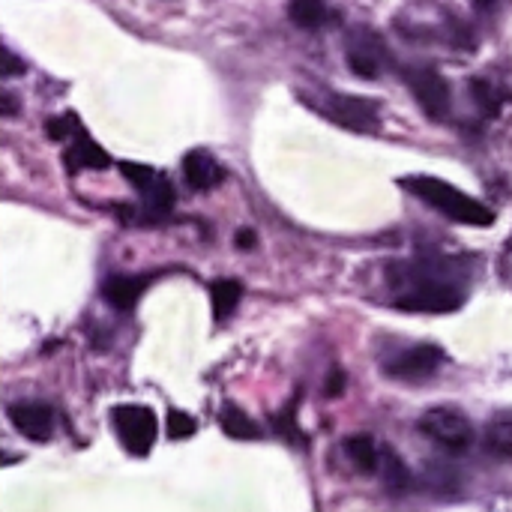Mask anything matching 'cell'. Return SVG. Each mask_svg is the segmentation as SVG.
Wrapping results in <instances>:
<instances>
[{
    "label": "cell",
    "instance_id": "cell-1",
    "mask_svg": "<svg viewBox=\"0 0 512 512\" xmlns=\"http://www.w3.org/2000/svg\"><path fill=\"white\" fill-rule=\"evenodd\" d=\"M393 306L402 312L447 315L465 303V276L453 258L417 255L387 267Z\"/></svg>",
    "mask_w": 512,
    "mask_h": 512
},
{
    "label": "cell",
    "instance_id": "cell-2",
    "mask_svg": "<svg viewBox=\"0 0 512 512\" xmlns=\"http://www.w3.org/2000/svg\"><path fill=\"white\" fill-rule=\"evenodd\" d=\"M402 186L411 195H417L423 204H429L432 210L444 213L453 222H462V225H471V228L495 225V213L483 201H477L468 192L450 186L447 180H438V177H429V174H417V177H405Z\"/></svg>",
    "mask_w": 512,
    "mask_h": 512
},
{
    "label": "cell",
    "instance_id": "cell-3",
    "mask_svg": "<svg viewBox=\"0 0 512 512\" xmlns=\"http://www.w3.org/2000/svg\"><path fill=\"white\" fill-rule=\"evenodd\" d=\"M417 429L432 444H438L447 453H465L474 444V426H471V420L459 408H450V405H438V408L426 411L420 417Z\"/></svg>",
    "mask_w": 512,
    "mask_h": 512
},
{
    "label": "cell",
    "instance_id": "cell-4",
    "mask_svg": "<svg viewBox=\"0 0 512 512\" xmlns=\"http://www.w3.org/2000/svg\"><path fill=\"white\" fill-rule=\"evenodd\" d=\"M315 108L330 117L336 126L348 132H372L381 120V108L375 99L366 96H351V93H324L315 96Z\"/></svg>",
    "mask_w": 512,
    "mask_h": 512
},
{
    "label": "cell",
    "instance_id": "cell-5",
    "mask_svg": "<svg viewBox=\"0 0 512 512\" xmlns=\"http://www.w3.org/2000/svg\"><path fill=\"white\" fill-rule=\"evenodd\" d=\"M111 420H114V432H117L120 444L126 447V453H132L138 459L150 456V450L156 444L159 423L147 405H120L111 411Z\"/></svg>",
    "mask_w": 512,
    "mask_h": 512
},
{
    "label": "cell",
    "instance_id": "cell-6",
    "mask_svg": "<svg viewBox=\"0 0 512 512\" xmlns=\"http://www.w3.org/2000/svg\"><path fill=\"white\" fill-rule=\"evenodd\" d=\"M447 354L441 345L435 342H420V345H411L399 354H393L387 363H384V375L396 378V381H405V384H423L429 378H435L444 366Z\"/></svg>",
    "mask_w": 512,
    "mask_h": 512
},
{
    "label": "cell",
    "instance_id": "cell-7",
    "mask_svg": "<svg viewBox=\"0 0 512 512\" xmlns=\"http://www.w3.org/2000/svg\"><path fill=\"white\" fill-rule=\"evenodd\" d=\"M345 57H348L351 72L360 75V78H378L393 66V54H390L387 42L369 27H357V30L348 33Z\"/></svg>",
    "mask_w": 512,
    "mask_h": 512
},
{
    "label": "cell",
    "instance_id": "cell-8",
    "mask_svg": "<svg viewBox=\"0 0 512 512\" xmlns=\"http://www.w3.org/2000/svg\"><path fill=\"white\" fill-rule=\"evenodd\" d=\"M405 84L411 87L414 99L432 120H447L453 111V93L447 78L432 66H411L405 69Z\"/></svg>",
    "mask_w": 512,
    "mask_h": 512
},
{
    "label": "cell",
    "instance_id": "cell-9",
    "mask_svg": "<svg viewBox=\"0 0 512 512\" xmlns=\"http://www.w3.org/2000/svg\"><path fill=\"white\" fill-rule=\"evenodd\" d=\"M6 417L15 426V432L33 444H45L54 432V414L42 402H15L6 408Z\"/></svg>",
    "mask_w": 512,
    "mask_h": 512
},
{
    "label": "cell",
    "instance_id": "cell-10",
    "mask_svg": "<svg viewBox=\"0 0 512 512\" xmlns=\"http://www.w3.org/2000/svg\"><path fill=\"white\" fill-rule=\"evenodd\" d=\"M153 282H156V273H150V276H108L102 282V297L111 309L132 312Z\"/></svg>",
    "mask_w": 512,
    "mask_h": 512
},
{
    "label": "cell",
    "instance_id": "cell-11",
    "mask_svg": "<svg viewBox=\"0 0 512 512\" xmlns=\"http://www.w3.org/2000/svg\"><path fill=\"white\" fill-rule=\"evenodd\" d=\"M63 165H66L69 174H75V171H81V168H99V171H102V168L111 165V156H108L105 147H99V144L87 135V129L81 126V129L66 141Z\"/></svg>",
    "mask_w": 512,
    "mask_h": 512
},
{
    "label": "cell",
    "instance_id": "cell-12",
    "mask_svg": "<svg viewBox=\"0 0 512 512\" xmlns=\"http://www.w3.org/2000/svg\"><path fill=\"white\" fill-rule=\"evenodd\" d=\"M183 177L189 189L195 192H210L225 180V168L207 153V150H189L183 156Z\"/></svg>",
    "mask_w": 512,
    "mask_h": 512
},
{
    "label": "cell",
    "instance_id": "cell-13",
    "mask_svg": "<svg viewBox=\"0 0 512 512\" xmlns=\"http://www.w3.org/2000/svg\"><path fill=\"white\" fill-rule=\"evenodd\" d=\"M174 210V186L168 177L159 174V180L141 192V219L144 222H162Z\"/></svg>",
    "mask_w": 512,
    "mask_h": 512
},
{
    "label": "cell",
    "instance_id": "cell-14",
    "mask_svg": "<svg viewBox=\"0 0 512 512\" xmlns=\"http://www.w3.org/2000/svg\"><path fill=\"white\" fill-rule=\"evenodd\" d=\"M342 453L360 474H378L381 465V447L375 444L372 435H348L342 441Z\"/></svg>",
    "mask_w": 512,
    "mask_h": 512
},
{
    "label": "cell",
    "instance_id": "cell-15",
    "mask_svg": "<svg viewBox=\"0 0 512 512\" xmlns=\"http://www.w3.org/2000/svg\"><path fill=\"white\" fill-rule=\"evenodd\" d=\"M219 426H222V432L228 435V438H234V441H255V438H261V426L243 411V408H237V405H222V411H219Z\"/></svg>",
    "mask_w": 512,
    "mask_h": 512
},
{
    "label": "cell",
    "instance_id": "cell-16",
    "mask_svg": "<svg viewBox=\"0 0 512 512\" xmlns=\"http://www.w3.org/2000/svg\"><path fill=\"white\" fill-rule=\"evenodd\" d=\"M378 474H381V483L390 495H402L411 489V474H408V465L399 459V453L393 447H384L381 450V465H378Z\"/></svg>",
    "mask_w": 512,
    "mask_h": 512
},
{
    "label": "cell",
    "instance_id": "cell-17",
    "mask_svg": "<svg viewBox=\"0 0 512 512\" xmlns=\"http://www.w3.org/2000/svg\"><path fill=\"white\" fill-rule=\"evenodd\" d=\"M483 450L495 459H512V414H498L483 432Z\"/></svg>",
    "mask_w": 512,
    "mask_h": 512
},
{
    "label": "cell",
    "instance_id": "cell-18",
    "mask_svg": "<svg viewBox=\"0 0 512 512\" xmlns=\"http://www.w3.org/2000/svg\"><path fill=\"white\" fill-rule=\"evenodd\" d=\"M243 297V285L234 279H216L210 285V303H213V318L216 321H228L234 315V309L240 306Z\"/></svg>",
    "mask_w": 512,
    "mask_h": 512
},
{
    "label": "cell",
    "instance_id": "cell-19",
    "mask_svg": "<svg viewBox=\"0 0 512 512\" xmlns=\"http://www.w3.org/2000/svg\"><path fill=\"white\" fill-rule=\"evenodd\" d=\"M288 18L303 30H318L333 18V12L327 9L324 0H291L288 3Z\"/></svg>",
    "mask_w": 512,
    "mask_h": 512
},
{
    "label": "cell",
    "instance_id": "cell-20",
    "mask_svg": "<svg viewBox=\"0 0 512 512\" xmlns=\"http://www.w3.org/2000/svg\"><path fill=\"white\" fill-rule=\"evenodd\" d=\"M471 93H474V99L483 105L486 114H498L501 105H504V99H507V90L495 87V84L486 81V78H474V81H471Z\"/></svg>",
    "mask_w": 512,
    "mask_h": 512
},
{
    "label": "cell",
    "instance_id": "cell-21",
    "mask_svg": "<svg viewBox=\"0 0 512 512\" xmlns=\"http://www.w3.org/2000/svg\"><path fill=\"white\" fill-rule=\"evenodd\" d=\"M297 402L300 399H294L285 411H279L276 417H273V429H276V435L279 438H285V441H294V444H303V432H300V426H297Z\"/></svg>",
    "mask_w": 512,
    "mask_h": 512
},
{
    "label": "cell",
    "instance_id": "cell-22",
    "mask_svg": "<svg viewBox=\"0 0 512 512\" xmlns=\"http://www.w3.org/2000/svg\"><path fill=\"white\" fill-rule=\"evenodd\" d=\"M120 174H123V177L138 189V192L150 189V186L159 180V171H156V168L141 165V162H129V159H123V162H120Z\"/></svg>",
    "mask_w": 512,
    "mask_h": 512
},
{
    "label": "cell",
    "instance_id": "cell-23",
    "mask_svg": "<svg viewBox=\"0 0 512 512\" xmlns=\"http://www.w3.org/2000/svg\"><path fill=\"white\" fill-rule=\"evenodd\" d=\"M78 129H81V120L75 114H60V117H48L45 120V135L51 141H69Z\"/></svg>",
    "mask_w": 512,
    "mask_h": 512
},
{
    "label": "cell",
    "instance_id": "cell-24",
    "mask_svg": "<svg viewBox=\"0 0 512 512\" xmlns=\"http://www.w3.org/2000/svg\"><path fill=\"white\" fill-rule=\"evenodd\" d=\"M165 426H168V438H171V441H186V438H192V435L198 432L195 417L186 414V411H168Z\"/></svg>",
    "mask_w": 512,
    "mask_h": 512
},
{
    "label": "cell",
    "instance_id": "cell-25",
    "mask_svg": "<svg viewBox=\"0 0 512 512\" xmlns=\"http://www.w3.org/2000/svg\"><path fill=\"white\" fill-rule=\"evenodd\" d=\"M3 66H0V78H12V75H24V63L12 54V48H3Z\"/></svg>",
    "mask_w": 512,
    "mask_h": 512
},
{
    "label": "cell",
    "instance_id": "cell-26",
    "mask_svg": "<svg viewBox=\"0 0 512 512\" xmlns=\"http://www.w3.org/2000/svg\"><path fill=\"white\" fill-rule=\"evenodd\" d=\"M324 393H327L330 399L345 393V372H342L339 366H333V369H330V375H327V384H324Z\"/></svg>",
    "mask_w": 512,
    "mask_h": 512
},
{
    "label": "cell",
    "instance_id": "cell-27",
    "mask_svg": "<svg viewBox=\"0 0 512 512\" xmlns=\"http://www.w3.org/2000/svg\"><path fill=\"white\" fill-rule=\"evenodd\" d=\"M12 114H15V96L3 90V117H12Z\"/></svg>",
    "mask_w": 512,
    "mask_h": 512
},
{
    "label": "cell",
    "instance_id": "cell-28",
    "mask_svg": "<svg viewBox=\"0 0 512 512\" xmlns=\"http://www.w3.org/2000/svg\"><path fill=\"white\" fill-rule=\"evenodd\" d=\"M237 246H240V249H252V246H255V234H252V231H240V234H237Z\"/></svg>",
    "mask_w": 512,
    "mask_h": 512
},
{
    "label": "cell",
    "instance_id": "cell-29",
    "mask_svg": "<svg viewBox=\"0 0 512 512\" xmlns=\"http://www.w3.org/2000/svg\"><path fill=\"white\" fill-rule=\"evenodd\" d=\"M474 3H477V6H492L495 0H474Z\"/></svg>",
    "mask_w": 512,
    "mask_h": 512
}]
</instances>
